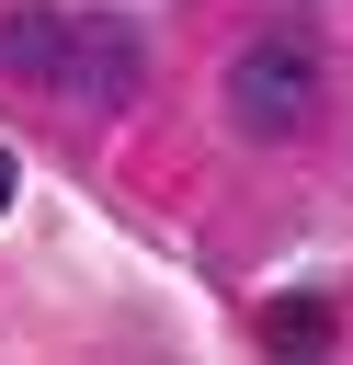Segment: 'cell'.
<instances>
[{
	"label": "cell",
	"instance_id": "obj_1",
	"mask_svg": "<svg viewBox=\"0 0 353 365\" xmlns=\"http://www.w3.org/2000/svg\"><path fill=\"white\" fill-rule=\"evenodd\" d=\"M319 103H330V68L296 46V34H262V46H239V68H228V125L239 137H296V125H319Z\"/></svg>",
	"mask_w": 353,
	"mask_h": 365
},
{
	"label": "cell",
	"instance_id": "obj_2",
	"mask_svg": "<svg viewBox=\"0 0 353 365\" xmlns=\"http://www.w3.org/2000/svg\"><path fill=\"white\" fill-rule=\"evenodd\" d=\"M137 68H148V57H137V34H125V23H80V34H68V80H57V91H80V103H125V91H137Z\"/></svg>",
	"mask_w": 353,
	"mask_h": 365
},
{
	"label": "cell",
	"instance_id": "obj_3",
	"mask_svg": "<svg viewBox=\"0 0 353 365\" xmlns=\"http://www.w3.org/2000/svg\"><path fill=\"white\" fill-rule=\"evenodd\" d=\"M68 11H46V0H23V11H0V68L11 80H68Z\"/></svg>",
	"mask_w": 353,
	"mask_h": 365
},
{
	"label": "cell",
	"instance_id": "obj_4",
	"mask_svg": "<svg viewBox=\"0 0 353 365\" xmlns=\"http://www.w3.org/2000/svg\"><path fill=\"white\" fill-rule=\"evenodd\" d=\"M262 342H273V354H330V308H319V297H285V308L262 319Z\"/></svg>",
	"mask_w": 353,
	"mask_h": 365
},
{
	"label": "cell",
	"instance_id": "obj_5",
	"mask_svg": "<svg viewBox=\"0 0 353 365\" xmlns=\"http://www.w3.org/2000/svg\"><path fill=\"white\" fill-rule=\"evenodd\" d=\"M0 205H11V160H0Z\"/></svg>",
	"mask_w": 353,
	"mask_h": 365
}]
</instances>
